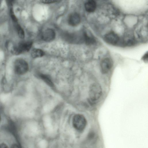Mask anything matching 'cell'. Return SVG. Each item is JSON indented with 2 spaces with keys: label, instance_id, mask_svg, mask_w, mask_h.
I'll return each mask as SVG.
<instances>
[{
  "label": "cell",
  "instance_id": "1",
  "mask_svg": "<svg viewBox=\"0 0 148 148\" xmlns=\"http://www.w3.org/2000/svg\"><path fill=\"white\" fill-rule=\"evenodd\" d=\"M102 94V90L101 85L98 83H94L90 86L88 99L91 103H94L100 98Z\"/></svg>",
  "mask_w": 148,
  "mask_h": 148
},
{
  "label": "cell",
  "instance_id": "2",
  "mask_svg": "<svg viewBox=\"0 0 148 148\" xmlns=\"http://www.w3.org/2000/svg\"><path fill=\"white\" fill-rule=\"evenodd\" d=\"M33 43L31 41H21L16 45L13 46L11 52L15 55H18L25 52L28 51L31 49Z\"/></svg>",
  "mask_w": 148,
  "mask_h": 148
},
{
  "label": "cell",
  "instance_id": "3",
  "mask_svg": "<svg viewBox=\"0 0 148 148\" xmlns=\"http://www.w3.org/2000/svg\"><path fill=\"white\" fill-rule=\"evenodd\" d=\"M29 69L27 62L23 59L18 58L14 63V73L18 75H23L26 73Z\"/></svg>",
  "mask_w": 148,
  "mask_h": 148
},
{
  "label": "cell",
  "instance_id": "4",
  "mask_svg": "<svg viewBox=\"0 0 148 148\" xmlns=\"http://www.w3.org/2000/svg\"><path fill=\"white\" fill-rule=\"evenodd\" d=\"M87 121L84 115L77 114L74 116L73 124L74 127L78 131H82L87 125Z\"/></svg>",
  "mask_w": 148,
  "mask_h": 148
},
{
  "label": "cell",
  "instance_id": "5",
  "mask_svg": "<svg viewBox=\"0 0 148 148\" xmlns=\"http://www.w3.org/2000/svg\"><path fill=\"white\" fill-rule=\"evenodd\" d=\"M113 65V61L111 58H106L103 59L100 63V69L102 73L105 74L108 73Z\"/></svg>",
  "mask_w": 148,
  "mask_h": 148
},
{
  "label": "cell",
  "instance_id": "6",
  "mask_svg": "<svg viewBox=\"0 0 148 148\" xmlns=\"http://www.w3.org/2000/svg\"><path fill=\"white\" fill-rule=\"evenodd\" d=\"M104 40L107 43L112 45L116 44L119 40L118 35L113 32L106 34L104 37Z\"/></svg>",
  "mask_w": 148,
  "mask_h": 148
},
{
  "label": "cell",
  "instance_id": "7",
  "mask_svg": "<svg viewBox=\"0 0 148 148\" xmlns=\"http://www.w3.org/2000/svg\"><path fill=\"white\" fill-rule=\"evenodd\" d=\"M56 34L54 30L51 29H48L45 30L42 33L41 38L44 41L49 42L53 40Z\"/></svg>",
  "mask_w": 148,
  "mask_h": 148
},
{
  "label": "cell",
  "instance_id": "8",
  "mask_svg": "<svg viewBox=\"0 0 148 148\" xmlns=\"http://www.w3.org/2000/svg\"><path fill=\"white\" fill-rule=\"evenodd\" d=\"M80 21L79 15L76 12L71 14L68 18V23L71 26H75L78 25Z\"/></svg>",
  "mask_w": 148,
  "mask_h": 148
},
{
  "label": "cell",
  "instance_id": "9",
  "mask_svg": "<svg viewBox=\"0 0 148 148\" xmlns=\"http://www.w3.org/2000/svg\"><path fill=\"white\" fill-rule=\"evenodd\" d=\"M83 34L84 42L86 45H92L95 42V38L92 34L86 31L84 32Z\"/></svg>",
  "mask_w": 148,
  "mask_h": 148
},
{
  "label": "cell",
  "instance_id": "10",
  "mask_svg": "<svg viewBox=\"0 0 148 148\" xmlns=\"http://www.w3.org/2000/svg\"><path fill=\"white\" fill-rule=\"evenodd\" d=\"M84 7L86 11L89 12H92L95 10L96 4L94 0H86Z\"/></svg>",
  "mask_w": 148,
  "mask_h": 148
},
{
  "label": "cell",
  "instance_id": "11",
  "mask_svg": "<svg viewBox=\"0 0 148 148\" xmlns=\"http://www.w3.org/2000/svg\"><path fill=\"white\" fill-rule=\"evenodd\" d=\"M44 52L42 50L38 49H34L31 52V56L33 58L41 57L44 55Z\"/></svg>",
  "mask_w": 148,
  "mask_h": 148
},
{
  "label": "cell",
  "instance_id": "12",
  "mask_svg": "<svg viewBox=\"0 0 148 148\" xmlns=\"http://www.w3.org/2000/svg\"><path fill=\"white\" fill-rule=\"evenodd\" d=\"M40 77L47 84L51 87H53L54 85L49 77L47 75L44 74H40Z\"/></svg>",
  "mask_w": 148,
  "mask_h": 148
},
{
  "label": "cell",
  "instance_id": "13",
  "mask_svg": "<svg viewBox=\"0 0 148 148\" xmlns=\"http://www.w3.org/2000/svg\"><path fill=\"white\" fill-rule=\"evenodd\" d=\"M16 29L19 37L21 39L24 38L25 37V33L23 29L18 25H16Z\"/></svg>",
  "mask_w": 148,
  "mask_h": 148
},
{
  "label": "cell",
  "instance_id": "14",
  "mask_svg": "<svg viewBox=\"0 0 148 148\" xmlns=\"http://www.w3.org/2000/svg\"><path fill=\"white\" fill-rule=\"evenodd\" d=\"M59 0H40L41 2L44 4H50L54 3L58 1Z\"/></svg>",
  "mask_w": 148,
  "mask_h": 148
},
{
  "label": "cell",
  "instance_id": "15",
  "mask_svg": "<svg viewBox=\"0 0 148 148\" xmlns=\"http://www.w3.org/2000/svg\"><path fill=\"white\" fill-rule=\"evenodd\" d=\"M142 59L145 62H147L148 61V52L146 53L142 57Z\"/></svg>",
  "mask_w": 148,
  "mask_h": 148
},
{
  "label": "cell",
  "instance_id": "16",
  "mask_svg": "<svg viewBox=\"0 0 148 148\" xmlns=\"http://www.w3.org/2000/svg\"><path fill=\"white\" fill-rule=\"evenodd\" d=\"M7 145L5 143H1L0 144V148H7Z\"/></svg>",
  "mask_w": 148,
  "mask_h": 148
},
{
  "label": "cell",
  "instance_id": "17",
  "mask_svg": "<svg viewBox=\"0 0 148 148\" xmlns=\"http://www.w3.org/2000/svg\"><path fill=\"white\" fill-rule=\"evenodd\" d=\"M12 147L13 148H18L19 147V146L17 145L14 144L12 146Z\"/></svg>",
  "mask_w": 148,
  "mask_h": 148
},
{
  "label": "cell",
  "instance_id": "18",
  "mask_svg": "<svg viewBox=\"0 0 148 148\" xmlns=\"http://www.w3.org/2000/svg\"><path fill=\"white\" fill-rule=\"evenodd\" d=\"M0 119H1V118H0Z\"/></svg>",
  "mask_w": 148,
  "mask_h": 148
}]
</instances>
